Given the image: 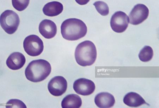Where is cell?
I'll list each match as a JSON object with an SVG mask.
<instances>
[{
	"instance_id": "cell-1",
	"label": "cell",
	"mask_w": 159,
	"mask_h": 108,
	"mask_svg": "<svg viewBox=\"0 0 159 108\" xmlns=\"http://www.w3.org/2000/svg\"><path fill=\"white\" fill-rule=\"evenodd\" d=\"M61 31L62 35L64 39L75 41L84 37L87 33V27L82 21L71 18L62 22Z\"/></svg>"
},
{
	"instance_id": "cell-4",
	"label": "cell",
	"mask_w": 159,
	"mask_h": 108,
	"mask_svg": "<svg viewBox=\"0 0 159 108\" xmlns=\"http://www.w3.org/2000/svg\"><path fill=\"white\" fill-rule=\"evenodd\" d=\"M2 27L9 34H12L17 30L20 23L19 15L12 10H7L2 12L0 17Z\"/></svg>"
},
{
	"instance_id": "cell-16",
	"label": "cell",
	"mask_w": 159,
	"mask_h": 108,
	"mask_svg": "<svg viewBox=\"0 0 159 108\" xmlns=\"http://www.w3.org/2000/svg\"><path fill=\"white\" fill-rule=\"evenodd\" d=\"M153 52L152 49L151 47L146 46L141 50L139 54V58L143 62H148L152 59Z\"/></svg>"
},
{
	"instance_id": "cell-15",
	"label": "cell",
	"mask_w": 159,
	"mask_h": 108,
	"mask_svg": "<svg viewBox=\"0 0 159 108\" xmlns=\"http://www.w3.org/2000/svg\"><path fill=\"white\" fill-rule=\"evenodd\" d=\"M82 105L81 98L77 95L75 94L67 95L61 102V106L63 108H80Z\"/></svg>"
},
{
	"instance_id": "cell-9",
	"label": "cell",
	"mask_w": 159,
	"mask_h": 108,
	"mask_svg": "<svg viewBox=\"0 0 159 108\" xmlns=\"http://www.w3.org/2000/svg\"><path fill=\"white\" fill-rule=\"evenodd\" d=\"M73 88L76 93L80 95L88 96L92 94L95 89V84L88 79L80 78L75 81Z\"/></svg>"
},
{
	"instance_id": "cell-19",
	"label": "cell",
	"mask_w": 159,
	"mask_h": 108,
	"mask_svg": "<svg viewBox=\"0 0 159 108\" xmlns=\"http://www.w3.org/2000/svg\"><path fill=\"white\" fill-rule=\"evenodd\" d=\"M6 108H27L26 106L22 101L17 99H11L6 104Z\"/></svg>"
},
{
	"instance_id": "cell-7",
	"label": "cell",
	"mask_w": 159,
	"mask_h": 108,
	"mask_svg": "<svg viewBox=\"0 0 159 108\" xmlns=\"http://www.w3.org/2000/svg\"><path fill=\"white\" fill-rule=\"evenodd\" d=\"M148 15L149 10L145 5H135L129 15L130 23L133 25H139L147 19Z\"/></svg>"
},
{
	"instance_id": "cell-18",
	"label": "cell",
	"mask_w": 159,
	"mask_h": 108,
	"mask_svg": "<svg viewBox=\"0 0 159 108\" xmlns=\"http://www.w3.org/2000/svg\"><path fill=\"white\" fill-rule=\"evenodd\" d=\"M30 2V1H12V4L16 9L20 12L26 8Z\"/></svg>"
},
{
	"instance_id": "cell-2",
	"label": "cell",
	"mask_w": 159,
	"mask_h": 108,
	"mask_svg": "<svg viewBox=\"0 0 159 108\" xmlns=\"http://www.w3.org/2000/svg\"><path fill=\"white\" fill-rule=\"evenodd\" d=\"M52 68L48 61L38 59L31 62L25 70V74L27 80L33 82L42 81L50 74Z\"/></svg>"
},
{
	"instance_id": "cell-13",
	"label": "cell",
	"mask_w": 159,
	"mask_h": 108,
	"mask_svg": "<svg viewBox=\"0 0 159 108\" xmlns=\"http://www.w3.org/2000/svg\"><path fill=\"white\" fill-rule=\"evenodd\" d=\"M63 10V6L61 2L54 1L46 4L43 7V12L47 16L53 17L61 14Z\"/></svg>"
},
{
	"instance_id": "cell-8",
	"label": "cell",
	"mask_w": 159,
	"mask_h": 108,
	"mask_svg": "<svg viewBox=\"0 0 159 108\" xmlns=\"http://www.w3.org/2000/svg\"><path fill=\"white\" fill-rule=\"evenodd\" d=\"M67 87V81L61 76L54 77L49 82L48 88L52 95L59 96L66 92Z\"/></svg>"
},
{
	"instance_id": "cell-17",
	"label": "cell",
	"mask_w": 159,
	"mask_h": 108,
	"mask_svg": "<svg viewBox=\"0 0 159 108\" xmlns=\"http://www.w3.org/2000/svg\"><path fill=\"white\" fill-rule=\"evenodd\" d=\"M95 6L96 10L99 13L103 16L108 15L109 13V8L105 2L102 1H97L93 4Z\"/></svg>"
},
{
	"instance_id": "cell-11",
	"label": "cell",
	"mask_w": 159,
	"mask_h": 108,
	"mask_svg": "<svg viewBox=\"0 0 159 108\" xmlns=\"http://www.w3.org/2000/svg\"><path fill=\"white\" fill-rule=\"evenodd\" d=\"M24 55L19 52H15L10 55L7 60V67L12 70H18L22 68L25 64Z\"/></svg>"
},
{
	"instance_id": "cell-6",
	"label": "cell",
	"mask_w": 159,
	"mask_h": 108,
	"mask_svg": "<svg viewBox=\"0 0 159 108\" xmlns=\"http://www.w3.org/2000/svg\"><path fill=\"white\" fill-rule=\"evenodd\" d=\"M129 22V18L126 13L118 11L115 13L112 16L111 26L115 32L121 33L126 30Z\"/></svg>"
},
{
	"instance_id": "cell-12",
	"label": "cell",
	"mask_w": 159,
	"mask_h": 108,
	"mask_svg": "<svg viewBox=\"0 0 159 108\" xmlns=\"http://www.w3.org/2000/svg\"><path fill=\"white\" fill-rule=\"evenodd\" d=\"M95 102L98 107L110 108L114 106L115 99L111 94L107 92H102L95 96Z\"/></svg>"
},
{
	"instance_id": "cell-5",
	"label": "cell",
	"mask_w": 159,
	"mask_h": 108,
	"mask_svg": "<svg viewBox=\"0 0 159 108\" xmlns=\"http://www.w3.org/2000/svg\"><path fill=\"white\" fill-rule=\"evenodd\" d=\"M23 47L26 53L31 56L40 55L43 50V43L37 35H32L26 38L23 42Z\"/></svg>"
},
{
	"instance_id": "cell-3",
	"label": "cell",
	"mask_w": 159,
	"mask_h": 108,
	"mask_svg": "<svg viewBox=\"0 0 159 108\" xmlns=\"http://www.w3.org/2000/svg\"><path fill=\"white\" fill-rule=\"evenodd\" d=\"M97 58V50L92 42L85 41L78 45L75 51L76 61L83 67L92 65Z\"/></svg>"
},
{
	"instance_id": "cell-14",
	"label": "cell",
	"mask_w": 159,
	"mask_h": 108,
	"mask_svg": "<svg viewBox=\"0 0 159 108\" xmlns=\"http://www.w3.org/2000/svg\"><path fill=\"white\" fill-rule=\"evenodd\" d=\"M125 104L129 107H136L144 104H147L144 99L140 95L135 92L127 93L124 98Z\"/></svg>"
},
{
	"instance_id": "cell-10",
	"label": "cell",
	"mask_w": 159,
	"mask_h": 108,
	"mask_svg": "<svg viewBox=\"0 0 159 108\" xmlns=\"http://www.w3.org/2000/svg\"><path fill=\"white\" fill-rule=\"evenodd\" d=\"M39 31L43 37L51 39L56 36L57 33V27L53 21L45 19L43 20L39 26Z\"/></svg>"
}]
</instances>
